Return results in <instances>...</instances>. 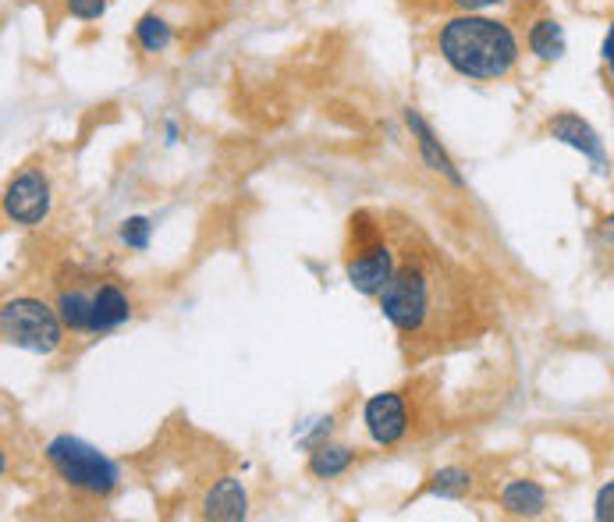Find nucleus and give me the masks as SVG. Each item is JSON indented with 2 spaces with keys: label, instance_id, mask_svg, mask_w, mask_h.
<instances>
[{
  "label": "nucleus",
  "instance_id": "1",
  "mask_svg": "<svg viewBox=\"0 0 614 522\" xmlns=\"http://www.w3.org/2000/svg\"><path fill=\"white\" fill-rule=\"evenodd\" d=\"M377 303L384 320L406 341L423 349H441L447 341L469 338L479 317L469 277L433 249H409Z\"/></svg>",
  "mask_w": 614,
  "mask_h": 522
},
{
  "label": "nucleus",
  "instance_id": "2",
  "mask_svg": "<svg viewBox=\"0 0 614 522\" xmlns=\"http://www.w3.org/2000/svg\"><path fill=\"white\" fill-rule=\"evenodd\" d=\"M437 54L455 75L469 82H501L519 68L522 39L512 22L487 11H458L437 29Z\"/></svg>",
  "mask_w": 614,
  "mask_h": 522
},
{
  "label": "nucleus",
  "instance_id": "3",
  "mask_svg": "<svg viewBox=\"0 0 614 522\" xmlns=\"http://www.w3.org/2000/svg\"><path fill=\"white\" fill-rule=\"evenodd\" d=\"M43 458L54 469V476L61 484H68L71 490L89 498H111L117 487H122V466L107 455L100 452L96 444H89L75 434H57L43 447Z\"/></svg>",
  "mask_w": 614,
  "mask_h": 522
},
{
  "label": "nucleus",
  "instance_id": "4",
  "mask_svg": "<svg viewBox=\"0 0 614 522\" xmlns=\"http://www.w3.org/2000/svg\"><path fill=\"white\" fill-rule=\"evenodd\" d=\"M395 266H398V249L387 242L384 224H377L366 211L352 214L349 252H344V277H349V285L359 295L377 298L387 281H391Z\"/></svg>",
  "mask_w": 614,
  "mask_h": 522
},
{
  "label": "nucleus",
  "instance_id": "5",
  "mask_svg": "<svg viewBox=\"0 0 614 522\" xmlns=\"http://www.w3.org/2000/svg\"><path fill=\"white\" fill-rule=\"evenodd\" d=\"M0 334L11 349L33 352V355H54L61 352L68 327L57 306L43 303L36 295H14L0 306Z\"/></svg>",
  "mask_w": 614,
  "mask_h": 522
},
{
  "label": "nucleus",
  "instance_id": "6",
  "mask_svg": "<svg viewBox=\"0 0 614 522\" xmlns=\"http://www.w3.org/2000/svg\"><path fill=\"white\" fill-rule=\"evenodd\" d=\"M54 206V189L50 178L39 168H25L8 182L4 189V217L19 228H36L50 217Z\"/></svg>",
  "mask_w": 614,
  "mask_h": 522
},
{
  "label": "nucleus",
  "instance_id": "7",
  "mask_svg": "<svg viewBox=\"0 0 614 522\" xmlns=\"http://www.w3.org/2000/svg\"><path fill=\"white\" fill-rule=\"evenodd\" d=\"M363 423H366L369 441L377 447H398L412 430V409H409L406 392L369 395L363 406Z\"/></svg>",
  "mask_w": 614,
  "mask_h": 522
},
{
  "label": "nucleus",
  "instance_id": "8",
  "mask_svg": "<svg viewBox=\"0 0 614 522\" xmlns=\"http://www.w3.org/2000/svg\"><path fill=\"white\" fill-rule=\"evenodd\" d=\"M547 136H550L554 143L576 149V154H579L582 160H590L596 174L607 171V149H604L601 132H596L582 114H576V111H558L554 117H547Z\"/></svg>",
  "mask_w": 614,
  "mask_h": 522
},
{
  "label": "nucleus",
  "instance_id": "9",
  "mask_svg": "<svg viewBox=\"0 0 614 522\" xmlns=\"http://www.w3.org/2000/svg\"><path fill=\"white\" fill-rule=\"evenodd\" d=\"M401 117H406V128H409V136H412V143L419 149V160H423L433 174H441L444 182H452L455 189L466 185V178H462V171L455 168L452 154H447L444 143L437 139L433 125L427 122L423 114H419V107H406V111H401Z\"/></svg>",
  "mask_w": 614,
  "mask_h": 522
},
{
  "label": "nucleus",
  "instance_id": "10",
  "mask_svg": "<svg viewBox=\"0 0 614 522\" xmlns=\"http://www.w3.org/2000/svg\"><path fill=\"white\" fill-rule=\"evenodd\" d=\"M132 320V298L128 292L117 285V281H96L93 288V327H89V338H107Z\"/></svg>",
  "mask_w": 614,
  "mask_h": 522
},
{
  "label": "nucleus",
  "instance_id": "11",
  "mask_svg": "<svg viewBox=\"0 0 614 522\" xmlns=\"http://www.w3.org/2000/svg\"><path fill=\"white\" fill-rule=\"evenodd\" d=\"M203 519L214 522H242L249 519V490L238 476H220L203 495Z\"/></svg>",
  "mask_w": 614,
  "mask_h": 522
},
{
  "label": "nucleus",
  "instance_id": "12",
  "mask_svg": "<svg viewBox=\"0 0 614 522\" xmlns=\"http://www.w3.org/2000/svg\"><path fill=\"white\" fill-rule=\"evenodd\" d=\"M93 288L96 285H82V281H75V285H57L54 306L61 313L68 334L89 338V327H93Z\"/></svg>",
  "mask_w": 614,
  "mask_h": 522
},
{
  "label": "nucleus",
  "instance_id": "13",
  "mask_svg": "<svg viewBox=\"0 0 614 522\" xmlns=\"http://www.w3.org/2000/svg\"><path fill=\"white\" fill-rule=\"evenodd\" d=\"M526 47L541 65H558L568 54L565 25L554 19V14H541V19H533L530 29H526Z\"/></svg>",
  "mask_w": 614,
  "mask_h": 522
},
{
  "label": "nucleus",
  "instance_id": "14",
  "mask_svg": "<svg viewBox=\"0 0 614 522\" xmlns=\"http://www.w3.org/2000/svg\"><path fill=\"white\" fill-rule=\"evenodd\" d=\"M501 509L512 519H536L547 512V487L536 480H508L501 487Z\"/></svg>",
  "mask_w": 614,
  "mask_h": 522
},
{
  "label": "nucleus",
  "instance_id": "15",
  "mask_svg": "<svg viewBox=\"0 0 614 522\" xmlns=\"http://www.w3.org/2000/svg\"><path fill=\"white\" fill-rule=\"evenodd\" d=\"M352 466H355V452L334 441L309 447V458H306V473L312 480H338V476H344Z\"/></svg>",
  "mask_w": 614,
  "mask_h": 522
},
{
  "label": "nucleus",
  "instance_id": "16",
  "mask_svg": "<svg viewBox=\"0 0 614 522\" xmlns=\"http://www.w3.org/2000/svg\"><path fill=\"white\" fill-rule=\"evenodd\" d=\"M473 484H476V476L466 466H441L430 476L427 490L441 501H462V498H469Z\"/></svg>",
  "mask_w": 614,
  "mask_h": 522
},
{
  "label": "nucleus",
  "instance_id": "17",
  "mask_svg": "<svg viewBox=\"0 0 614 522\" xmlns=\"http://www.w3.org/2000/svg\"><path fill=\"white\" fill-rule=\"evenodd\" d=\"M136 43H139V50L143 54H163L174 43V29H171V22L163 19V14H157V11H149V14H143V19L136 22Z\"/></svg>",
  "mask_w": 614,
  "mask_h": 522
},
{
  "label": "nucleus",
  "instance_id": "18",
  "mask_svg": "<svg viewBox=\"0 0 614 522\" xmlns=\"http://www.w3.org/2000/svg\"><path fill=\"white\" fill-rule=\"evenodd\" d=\"M117 238H122V246L132 252H146L149 242H154V220L136 214V217H125L122 228H117Z\"/></svg>",
  "mask_w": 614,
  "mask_h": 522
},
{
  "label": "nucleus",
  "instance_id": "19",
  "mask_svg": "<svg viewBox=\"0 0 614 522\" xmlns=\"http://www.w3.org/2000/svg\"><path fill=\"white\" fill-rule=\"evenodd\" d=\"M331 430H334V416H317V420L295 427V441L303 447H317L323 441H331Z\"/></svg>",
  "mask_w": 614,
  "mask_h": 522
},
{
  "label": "nucleus",
  "instance_id": "20",
  "mask_svg": "<svg viewBox=\"0 0 614 522\" xmlns=\"http://www.w3.org/2000/svg\"><path fill=\"white\" fill-rule=\"evenodd\" d=\"M65 11L79 22H100L107 14V0H65Z\"/></svg>",
  "mask_w": 614,
  "mask_h": 522
},
{
  "label": "nucleus",
  "instance_id": "21",
  "mask_svg": "<svg viewBox=\"0 0 614 522\" xmlns=\"http://www.w3.org/2000/svg\"><path fill=\"white\" fill-rule=\"evenodd\" d=\"M593 519L596 522H614V480H607L593 498Z\"/></svg>",
  "mask_w": 614,
  "mask_h": 522
},
{
  "label": "nucleus",
  "instance_id": "22",
  "mask_svg": "<svg viewBox=\"0 0 614 522\" xmlns=\"http://www.w3.org/2000/svg\"><path fill=\"white\" fill-rule=\"evenodd\" d=\"M601 61H604V71H607V86L614 89V22L607 25V33L601 39Z\"/></svg>",
  "mask_w": 614,
  "mask_h": 522
},
{
  "label": "nucleus",
  "instance_id": "23",
  "mask_svg": "<svg viewBox=\"0 0 614 522\" xmlns=\"http://www.w3.org/2000/svg\"><path fill=\"white\" fill-rule=\"evenodd\" d=\"M455 11H490V8H498L504 4V0H447Z\"/></svg>",
  "mask_w": 614,
  "mask_h": 522
},
{
  "label": "nucleus",
  "instance_id": "24",
  "mask_svg": "<svg viewBox=\"0 0 614 522\" xmlns=\"http://www.w3.org/2000/svg\"><path fill=\"white\" fill-rule=\"evenodd\" d=\"M178 139H182V128H178L174 122H163V143L174 146Z\"/></svg>",
  "mask_w": 614,
  "mask_h": 522
},
{
  "label": "nucleus",
  "instance_id": "25",
  "mask_svg": "<svg viewBox=\"0 0 614 522\" xmlns=\"http://www.w3.org/2000/svg\"><path fill=\"white\" fill-rule=\"evenodd\" d=\"M607 242H614V211H611V217H607Z\"/></svg>",
  "mask_w": 614,
  "mask_h": 522
}]
</instances>
